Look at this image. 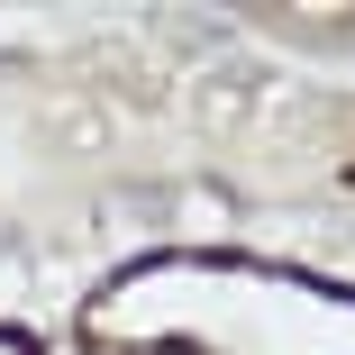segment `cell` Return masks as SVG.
Returning a JSON list of instances; mask_svg holds the SVG:
<instances>
[{"instance_id": "obj_1", "label": "cell", "mask_w": 355, "mask_h": 355, "mask_svg": "<svg viewBox=\"0 0 355 355\" xmlns=\"http://www.w3.org/2000/svg\"><path fill=\"white\" fill-rule=\"evenodd\" d=\"M83 355H355V282L246 246H155L73 310Z\"/></svg>"}, {"instance_id": "obj_2", "label": "cell", "mask_w": 355, "mask_h": 355, "mask_svg": "<svg viewBox=\"0 0 355 355\" xmlns=\"http://www.w3.org/2000/svg\"><path fill=\"white\" fill-rule=\"evenodd\" d=\"M0 355H46V346H37L28 328H0Z\"/></svg>"}]
</instances>
